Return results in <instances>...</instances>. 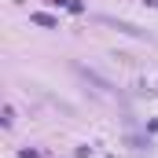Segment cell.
<instances>
[{
  "label": "cell",
  "instance_id": "6da1fadb",
  "mask_svg": "<svg viewBox=\"0 0 158 158\" xmlns=\"http://www.w3.org/2000/svg\"><path fill=\"white\" fill-rule=\"evenodd\" d=\"M103 22H107V26H118L121 33H132V37H147L143 30H136V26H129V22H118V19H103ZM147 40H151V37H147Z\"/></svg>",
  "mask_w": 158,
  "mask_h": 158
}]
</instances>
